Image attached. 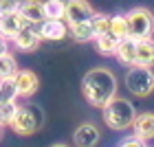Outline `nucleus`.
I'll list each match as a JSON object with an SVG mask.
<instances>
[{
  "label": "nucleus",
  "mask_w": 154,
  "mask_h": 147,
  "mask_svg": "<svg viewBox=\"0 0 154 147\" xmlns=\"http://www.w3.org/2000/svg\"><path fill=\"white\" fill-rule=\"evenodd\" d=\"M82 92L93 108H103L117 97V77L108 68H93L82 79Z\"/></svg>",
  "instance_id": "1"
},
{
  "label": "nucleus",
  "mask_w": 154,
  "mask_h": 147,
  "mask_svg": "<svg viewBox=\"0 0 154 147\" xmlns=\"http://www.w3.org/2000/svg\"><path fill=\"white\" fill-rule=\"evenodd\" d=\"M103 121L110 130H117V132H123V130H130L132 123L137 118V110H134V103L123 99V97H115L108 106H103Z\"/></svg>",
  "instance_id": "2"
},
{
  "label": "nucleus",
  "mask_w": 154,
  "mask_h": 147,
  "mask_svg": "<svg viewBox=\"0 0 154 147\" xmlns=\"http://www.w3.org/2000/svg\"><path fill=\"white\" fill-rule=\"evenodd\" d=\"M42 121H44L42 110L38 106H33V103H26V106H18V112L9 128L20 136H31L42 128Z\"/></svg>",
  "instance_id": "3"
},
{
  "label": "nucleus",
  "mask_w": 154,
  "mask_h": 147,
  "mask_svg": "<svg viewBox=\"0 0 154 147\" xmlns=\"http://www.w3.org/2000/svg\"><path fill=\"white\" fill-rule=\"evenodd\" d=\"M128 20V35L134 40H143V38H152L154 33V16L150 9L145 7H134L125 13Z\"/></svg>",
  "instance_id": "4"
},
{
  "label": "nucleus",
  "mask_w": 154,
  "mask_h": 147,
  "mask_svg": "<svg viewBox=\"0 0 154 147\" xmlns=\"http://www.w3.org/2000/svg\"><path fill=\"white\" fill-rule=\"evenodd\" d=\"M125 86L134 97H150L154 92V70L145 66H130L125 73Z\"/></svg>",
  "instance_id": "5"
},
{
  "label": "nucleus",
  "mask_w": 154,
  "mask_h": 147,
  "mask_svg": "<svg viewBox=\"0 0 154 147\" xmlns=\"http://www.w3.org/2000/svg\"><path fill=\"white\" fill-rule=\"evenodd\" d=\"M66 2V13H64V20L68 26L73 24H79V22H88L90 18L95 16V9L88 0H64Z\"/></svg>",
  "instance_id": "6"
},
{
  "label": "nucleus",
  "mask_w": 154,
  "mask_h": 147,
  "mask_svg": "<svg viewBox=\"0 0 154 147\" xmlns=\"http://www.w3.org/2000/svg\"><path fill=\"white\" fill-rule=\"evenodd\" d=\"M11 42H13V46H16L18 51L33 53V51H38V48H40L42 38H40V33L35 29V24H26V26H22V29L16 33V38H13Z\"/></svg>",
  "instance_id": "7"
},
{
  "label": "nucleus",
  "mask_w": 154,
  "mask_h": 147,
  "mask_svg": "<svg viewBox=\"0 0 154 147\" xmlns=\"http://www.w3.org/2000/svg\"><path fill=\"white\" fill-rule=\"evenodd\" d=\"M35 29L40 33V38L48 40V42H60V40H64L68 35L66 20H51V18H46V20H42L40 24H35Z\"/></svg>",
  "instance_id": "8"
},
{
  "label": "nucleus",
  "mask_w": 154,
  "mask_h": 147,
  "mask_svg": "<svg viewBox=\"0 0 154 147\" xmlns=\"http://www.w3.org/2000/svg\"><path fill=\"white\" fill-rule=\"evenodd\" d=\"M13 81H16V88H18V97H24V99L33 97L40 88V79L33 70H18Z\"/></svg>",
  "instance_id": "9"
},
{
  "label": "nucleus",
  "mask_w": 154,
  "mask_h": 147,
  "mask_svg": "<svg viewBox=\"0 0 154 147\" xmlns=\"http://www.w3.org/2000/svg\"><path fill=\"white\" fill-rule=\"evenodd\" d=\"M99 138H101V134L93 123H82L73 132V143L77 147H97Z\"/></svg>",
  "instance_id": "10"
},
{
  "label": "nucleus",
  "mask_w": 154,
  "mask_h": 147,
  "mask_svg": "<svg viewBox=\"0 0 154 147\" xmlns=\"http://www.w3.org/2000/svg\"><path fill=\"white\" fill-rule=\"evenodd\" d=\"M29 22L20 16V11H13V13H2L0 16V35L7 38V40H13L16 38V33L26 26Z\"/></svg>",
  "instance_id": "11"
},
{
  "label": "nucleus",
  "mask_w": 154,
  "mask_h": 147,
  "mask_svg": "<svg viewBox=\"0 0 154 147\" xmlns=\"http://www.w3.org/2000/svg\"><path fill=\"white\" fill-rule=\"evenodd\" d=\"M18 11L29 24H40L42 20H46V16H44V0H22Z\"/></svg>",
  "instance_id": "12"
},
{
  "label": "nucleus",
  "mask_w": 154,
  "mask_h": 147,
  "mask_svg": "<svg viewBox=\"0 0 154 147\" xmlns=\"http://www.w3.org/2000/svg\"><path fill=\"white\" fill-rule=\"evenodd\" d=\"M115 57L121 62L123 66H134L137 64V40L130 38V35L123 38V40H119Z\"/></svg>",
  "instance_id": "13"
},
{
  "label": "nucleus",
  "mask_w": 154,
  "mask_h": 147,
  "mask_svg": "<svg viewBox=\"0 0 154 147\" xmlns=\"http://www.w3.org/2000/svg\"><path fill=\"white\" fill-rule=\"evenodd\" d=\"M132 130H134V136L143 138V141H150L154 138V114L152 112H137V118L132 123Z\"/></svg>",
  "instance_id": "14"
},
{
  "label": "nucleus",
  "mask_w": 154,
  "mask_h": 147,
  "mask_svg": "<svg viewBox=\"0 0 154 147\" xmlns=\"http://www.w3.org/2000/svg\"><path fill=\"white\" fill-rule=\"evenodd\" d=\"M137 66L154 68V38L137 40Z\"/></svg>",
  "instance_id": "15"
},
{
  "label": "nucleus",
  "mask_w": 154,
  "mask_h": 147,
  "mask_svg": "<svg viewBox=\"0 0 154 147\" xmlns=\"http://www.w3.org/2000/svg\"><path fill=\"white\" fill-rule=\"evenodd\" d=\"M68 35L75 42H95L97 33H95L93 24H90V20H88V22H79V24L68 26Z\"/></svg>",
  "instance_id": "16"
},
{
  "label": "nucleus",
  "mask_w": 154,
  "mask_h": 147,
  "mask_svg": "<svg viewBox=\"0 0 154 147\" xmlns=\"http://www.w3.org/2000/svg\"><path fill=\"white\" fill-rule=\"evenodd\" d=\"M117 44H119V38L115 35V33H103V35H97V38H95V48H97V53H99V55H106V57L115 55Z\"/></svg>",
  "instance_id": "17"
},
{
  "label": "nucleus",
  "mask_w": 154,
  "mask_h": 147,
  "mask_svg": "<svg viewBox=\"0 0 154 147\" xmlns=\"http://www.w3.org/2000/svg\"><path fill=\"white\" fill-rule=\"evenodd\" d=\"M18 70H20L18 68V59L13 57L11 53L0 55V79H13Z\"/></svg>",
  "instance_id": "18"
},
{
  "label": "nucleus",
  "mask_w": 154,
  "mask_h": 147,
  "mask_svg": "<svg viewBox=\"0 0 154 147\" xmlns=\"http://www.w3.org/2000/svg\"><path fill=\"white\" fill-rule=\"evenodd\" d=\"M66 2L64 0H44V16L51 20H64Z\"/></svg>",
  "instance_id": "19"
},
{
  "label": "nucleus",
  "mask_w": 154,
  "mask_h": 147,
  "mask_svg": "<svg viewBox=\"0 0 154 147\" xmlns=\"http://www.w3.org/2000/svg\"><path fill=\"white\" fill-rule=\"evenodd\" d=\"M110 33H115L119 40L128 38V20H125V13H121V16H110Z\"/></svg>",
  "instance_id": "20"
},
{
  "label": "nucleus",
  "mask_w": 154,
  "mask_h": 147,
  "mask_svg": "<svg viewBox=\"0 0 154 147\" xmlns=\"http://www.w3.org/2000/svg\"><path fill=\"white\" fill-rule=\"evenodd\" d=\"M18 99V88L13 79H0V103L5 101H16Z\"/></svg>",
  "instance_id": "21"
},
{
  "label": "nucleus",
  "mask_w": 154,
  "mask_h": 147,
  "mask_svg": "<svg viewBox=\"0 0 154 147\" xmlns=\"http://www.w3.org/2000/svg\"><path fill=\"white\" fill-rule=\"evenodd\" d=\"M16 112H18V103H16V101H5V103H0V128H2V125H11Z\"/></svg>",
  "instance_id": "22"
},
{
  "label": "nucleus",
  "mask_w": 154,
  "mask_h": 147,
  "mask_svg": "<svg viewBox=\"0 0 154 147\" xmlns=\"http://www.w3.org/2000/svg\"><path fill=\"white\" fill-rule=\"evenodd\" d=\"M90 24H93V29L97 35H103V33H110V16H106V13H97L90 18Z\"/></svg>",
  "instance_id": "23"
},
{
  "label": "nucleus",
  "mask_w": 154,
  "mask_h": 147,
  "mask_svg": "<svg viewBox=\"0 0 154 147\" xmlns=\"http://www.w3.org/2000/svg\"><path fill=\"white\" fill-rule=\"evenodd\" d=\"M20 9V0H0V13H13Z\"/></svg>",
  "instance_id": "24"
},
{
  "label": "nucleus",
  "mask_w": 154,
  "mask_h": 147,
  "mask_svg": "<svg viewBox=\"0 0 154 147\" xmlns=\"http://www.w3.org/2000/svg\"><path fill=\"white\" fill-rule=\"evenodd\" d=\"M119 147H148V141H143V138H139V136H130Z\"/></svg>",
  "instance_id": "25"
},
{
  "label": "nucleus",
  "mask_w": 154,
  "mask_h": 147,
  "mask_svg": "<svg viewBox=\"0 0 154 147\" xmlns=\"http://www.w3.org/2000/svg\"><path fill=\"white\" fill-rule=\"evenodd\" d=\"M5 53H9V40L0 35V55H5Z\"/></svg>",
  "instance_id": "26"
},
{
  "label": "nucleus",
  "mask_w": 154,
  "mask_h": 147,
  "mask_svg": "<svg viewBox=\"0 0 154 147\" xmlns=\"http://www.w3.org/2000/svg\"><path fill=\"white\" fill-rule=\"evenodd\" d=\"M51 147H68V145H64V143H55V145H51Z\"/></svg>",
  "instance_id": "27"
},
{
  "label": "nucleus",
  "mask_w": 154,
  "mask_h": 147,
  "mask_svg": "<svg viewBox=\"0 0 154 147\" xmlns=\"http://www.w3.org/2000/svg\"><path fill=\"white\" fill-rule=\"evenodd\" d=\"M0 16H2V13H0Z\"/></svg>",
  "instance_id": "28"
}]
</instances>
